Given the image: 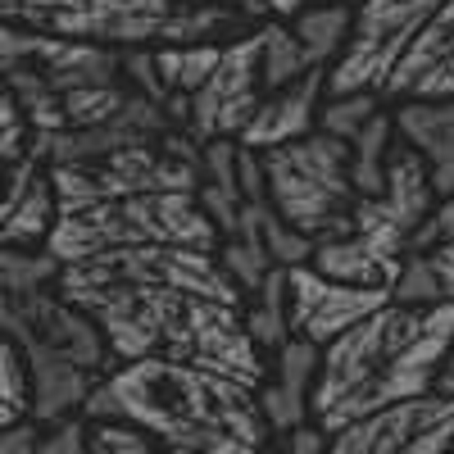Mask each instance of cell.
Masks as SVG:
<instances>
[{
	"instance_id": "cell-1",
	"label": "cell",
	"mask_w": 454,
	"mask_h": 454,
	"mask_svg": "<svg viewBox=\"0 0 454 454\" xmlns=\"http://www.w3.org/2000/svg\"><path fill=\"white\" fill-rule=\"evenodd\" d=\"M82 413L87 419H132L164 450L241 454L269 441L254 387L164 355L109 364Z\"/></svg>"
},
{
	"instance_id": "cell-2",
	"label": "cell",
	"mask_w": 454,
	"mask_h": 454,
	"mask_svg": "<svg viewBox=\"0 0 454 454\" xmlns=\"http://www.w3.org/2000/svg\"><path fill=\"white\" fill-rule=\"evenodd\" d=\"M454 340V300L404 305L387 300L368 318L332 336L309 391L314 423L332 436L391 400L432 391Z\"/></svg>"
},
{
	"instance_id": "cell-3",
	"label": "cell",
	"mask_w": 454,
	"mask_h": 454,
	"mask_svg": "<svg viewBox=\"0 0 454 454\" xmlns=\"http://www.w3.org/2000/svg\"><path fill=\"white\" fill-rule=\"evenodd\" d=\"M82 309L100 323L114 359L164 355L237 377L246 387L269 377V355L254 346L232 300L182 286H119L82 300Z\"/></svg>"
},
{
	"instance_id": "cell-4",
	"label": "cell",
	"mask_w": 454,
	"mask_h": 454,
	"mask_svg": "<svg viewBox=\"0 0 454 454\" xmlns=\"http://www.w3.org/2000/svg\"><path fill=\"white\" fill-rule=\"evenodd\" d=\"M0 78L14 91L32 137L59 132L73 91L123 82V51L0 19Z\"/></svg>"
},
{
	"instance_id": "cell-5",
	"label": "cell",
	"mask_w": 454,
	"mask_h": 454,
	"mask_svg": "<svg viewBox=\"0 0 454 454\" xmlns=\"http://www.w3.org/2000/svg\"><path fill=\"white\" fill-rule=\"evenodd\" d=\"M145 241L218 250V227L200 209L196 192H137V196H109L82 209H59L46 232V250L59 263L87 259L109 246H145Z\"/></svg>"
},
{
	"instance_id": "cell-6",
	"label": "cell",
	"mask_w": 454,
	"mask_h": 454,
	"mask_svg": "<svg viewBox=\"0 0 454 454\" xmlns=\"http://www.w3.org/2000/svg\"><path fill=\"white\" fill-rule=\"evenodd\" d=\"M269 205L300 227L305 237H340L350 232L355 209V182H350V141H340L323 128H309L305 137L259 150Z\"/></svg>"
},
{
	"instance_id": "cell-7",
	"label": "cell",
	"mask_w": 454,
	"mask_h": 454,
	"mask_svg": "<svg viewBox=\"0 0 454 454\" xmlns=\"http://www.w3.org/2000/svg\"><path fill=\"white\" fill-rule=\"evenodd\" d=\"M46 173L59 209H82L109 196H137V192H196L200 141H192L182 128H168L160 141H132L100 160L46 164Z\"/></svg>"
},
{
	"instance_id": "cell-8",
	"label": "cell",
	"mask_w": 454,
	"mask_h": 454,
	"mask_svg": "<svg viewBox=\"0 0 454 454\" xmlns=\"http://www.w3.org/2000/svg\"><path fill=\"white\" fill-rule=\"evenodd\" d=\"M0 332H10L27 359H73L100 372L119 364L109 355L100 323L82 305H73L59 286H36V291L0 286Z\"/></svg>"
},
{
	"instance_id": "cell-9",
	"label": "cell",
	"mask_w": 454,
	"mask_h": 454,
	"mask_svg": "<svg viewBox=\"0 0 454 454\" xmlns=\"http://www.w3.org/2000/svg\"><path fill=\"white\" fill-rule=\"evenodd\" d=\"M441 0H355L350 36L327 68V91H387L400 55Z\"/></svg>"
},
{
	"instance_id": "cell-10",
	"label": "cell",
	"mask_w": 454,
	"mask_h": 454,
	"mask_svg": "<svg viewBox=\"0 0 454 454\" xmlns=\"http://www.w3.org/2000/svg\"><path fill=\"white\" fill-rule=\"evenodd\" d=\"M173 0H0V19L114 51L155 46Z\"/></svg>"
},
{
	"instance_id": "cell-11",
	"label": "cell",
	"mask_w": 454,
	"mask_h": 454,
	"mask_svg": "<svg viewBox=\"0 0 454 454\" xmlns=\"http://www.w3.org/2000/svg\"><path fill=\"white\" fill-rule=\"evenodd\" d=\"M436 205V186L432 173L423 164V155L409 141H391L387 150V168H382V186L372 196H355L350 209V232H359L372 250H382L387 259H404L413 227L427 218V209Z\"/></svg>"
},
{
	"instance_id": "cell-12",
	"label": "cell",
	"mask_w": 454,
	"mask_h": 454,
	"mask_svg": "<svg viewBox=\"0 0 454 454\" xmlns=\"http://www.w3.org/2000/svg\"><path fill=\"white\" fill-rule=\"evenodd\" d=\"M327 450L340 454H441L454 450V391H419L336 427Z\"/></svg>"
},
{
	"instance_id": "cell-13",
	"label": "cell",
	"mask_w": 454,
	"mask_h": 454,
	"mask_svg": "<svg viewBox=\"0 0 454 454\" xmlns=\"http://www.w3.org/2000/svg\"><path fill=\"white\" fill-rule=\"evenodd\" d=\"M263 100V82H259V36L254 27L223 42L218 64L209 68V78L186 96V119L182 132L192 141H218V137H241V128L250 123L254 105Z\"/></svg>"
},
{
	"instance_id": "cell-14",
	"label": "cell",
	"mask_w": 454,
	"mask_h": 454,
	"mask_svg": "<svg viewBox=\"0 0 454 454\" xmlns=\"http://www.w3.org/2000/svg\"><path fill=\"white\" fill-rule=\"evenodd\" d=\"M387 300H391V291L336 282V278L318 273L314 263H291V269H286V314H291V332H295V336H309L314 346H327L332 336H340L346 327H355V323L368 318L377 305H387Z\"/></svg>"
},
{
	"instance_id": "cell-15",
	"label": "cell",
	"mask_w": 454,
	"mask_h": 454,
	"mask_svg": "<svg viewBox=\"0 0 454 454\" xmlns=\"http://www.w3.org/2000/svg\"><path fill=\"white\" fill-rule=\"evenodd\" d=\"M168 128H177L168 119V109L160 100H150L145 91H132L123 100L119 114H109L96 128H59V132H36L27 141V150L46 164H78V160H100L119 145L132 141H160Z\"/></svg>"
},
{
	"instance_id": "cell-16",
	"label": "cell",
	"mask_w": 454,
	"mask_h": 454,
	"mask_svg": "<svg viewBox=\"0 0 454 454\" xmlns=\"http://www.w3.org/2000/svg\"><path fill=\"white\" fill-rule=\"evenodd\" d=\"M382 96H454V0H441L427 14V23L419 27V36L409 42L395 73L387 78Z\"/></svg>"
},
{
	"instance_id": "cell-17",
	"label": "cell",
	"mask_w": 454,
	"mask_h": 454,
	"mask_svg": "<svg viewBox=\"0 0 454 454\" xmlns=\"http://www.w3.org/2000/svg\"><path fill=\"white\" fill-rule=\"evenodd\" d=\"M327 96V68H309L300 73L295 82L278 87V91H263V100L254 105L250 123L241 128V145L250 150H269L282 141L305 137L309 128H318V105Z\"/></svg>"
},
{
	"instance_id": "cell-18",
	"label": "cell",
	"mask_w": 454,
	"mask_h": 454,
	"mask_svg": "<svg viewBox=\"0 0 454 454\" xmlns=\"http://www.w3.org/2000/svg\"><path fill=\"white\" fill-rule=\"evenodd\" d=\"M395 137L423 155L436 196H454V96H404L391 109Z\"/></svg>"
},
{
	"instance_id": "cell-19",
	"label": "cell",
	"mask_w": 454,
	"mask_h": 454,
	"mask_svg": "<svg viewBox=\"0 0 454 454\" xmlns=\"http://www.w3.org/2000/svg\"><path fill=\"white\" fill-rule=\"evenodd\" d=\"M32 372V423H55L64 413H82L87 395L100 382V368L73 364V359H27Z\"/></svg>"
},
{
	"instance_id": "cell-20",
	"label": "cell",
	"mask_w": 454,
	"mask_h": 454,
	"mask_svg": "<svg viewBox=\"0 0 454 454\" xmlns=\"http://www.w3.org/2000/svg\"><path fill=\"white\" fill-rule=\"evenodd\" d=\"M309 263H314L318 273L336 278V282L382 286V291H391V282H395V273H400V259H387L382 250H372L359 232H340V237L314 241Z\"/></svg>"
},
{
	"instance_id": "cell-21",
	"label": "cell",
	"mask_w": 454,
	"mask_h": 454,
	"mask_svg": "<svg viewBox=\"0 0 454 454\" xmlns=\"http://www.w3.org/2000/svg\"><path fill=\"white\" fill-rule=\"evenodd\" d=\"M237 145L232 137H218L200 145V186H196V200L200 209L214 218L218 237H227L237 227L241 214V182H237Z\"/></svg>"
},
{
	"instance_id": "cell-22",
	"label": "cell",
	"mask_w": 454,
	"mask_h": 454,
	"mask_svg": "<svg viewBox=\"0 0 454 454\" xmlns=\"http://www.w3.org/2000/svg\"><path fill=\"white\" fill-rule=\"evenodd\" d=\"M350 19H355L350 0H314V5L291 14V27H295L300 46H305V59L314 68H332V59L346 51Z\"/></svg>"
},
{
	"instance_id": "cell-23",
	"label": "cell",
	"mask_w": 454,
	"mask_h": 454,
	"mask_svg": "<svg viewBox=\"0 0 454 454\" xmlns=\"http://www.w3.org/2000/svg\"><path fill=\"white\" fill-rule=\"evenodd\" d=\"M246 19L250 14H241L232 5H214V0H173L160 42H173V46H186V42H232V36L250 32Z\"/></svg>"
},
{
	"instance_id": "cell-24",
	"label": "cell",
	"mask_w": 454,
	"mask_h": 454,
	"mask_svg": "<svg viewBox=\"0 0 454 454\" xmlns=\"http://www.w3.org/2000/svg\"><path fill=\"white\" fill-rule=\"evenodd\" d=\"M241 318L246 332L254 336V346L263 355H273L282 340L291 336V314H286V269H273L259 278V286H250L241 295Z\"/></svg>"
},
{
	"instance_id": "cell-25",
	"label": "cell",
	"mask_w": 454,
	"mask_h": 454,
	"mask_svg": "<svg viewBox=\"0 0 454 454\" xmlns=\"http://www.w3.org/2000/svg\"><path fill=\"white\" fill-rule=\"evenodd\" d=\"M254 36H259V82H263V91H278V87L295 82L300 73L314 68L305 59V46H300L291 19L263 14V23L254 27Z\"/></svg>"
},
{
	"instance_id": "cell-26",
	"label": "cell",
	"mask_w": 454,
	"mask_h": 454,
	"mask_svg": "<svg viewBox=\"0 0 454 454\" xmlns=\"http://www.w3.org/2000/svg\"><path fill=\"white\" fill-rule=\"evenodd\" d=\"M218 51H223V42H186V46L155 42L150 59H155V73L168 96H192L209 78V68L218 64Z\"/></svg>"
},
{
	"instance_id": "cell-27",
	"label": "cell",
	"mask_w": 454,
	"mask_h": 454,
	"mask_svg": "<svg viewBox=\"0 0 454 454\" xmlns=\"http://www.w3.org/2000/svg\"><path fill=\"white\" fill-rule=\"evenodd\" d=\"M391 141H395V123H391V109L387 105L350 137V182H355L359 196H372L377 186H382V168H387Z\"/></svg>"
},
{
	"instance_id": "cell-28",
	"label": "cell",
	"mask_w": 454,
	"mask_h": 454,
	"mask_svg": "<svg viewBox=\"0 0 454 454\" xmlns=\"http://www.w3.org/2000/svg\"><path fill=\"white\" fill-rule=\"evenodd\" d=\"M32 419V372H27V355L23 346L0 332V427Z\"/></svg>"
},
{
	"instance_id": "cell-29",
	"label": "cell",
	"mask_w": 454,
	"mask_h": 454,
	"mask_svg": "<svg viewBox=\"0 0 454 454\" xmlns=\"http://www.w3.org/2000/svg\"><path fill=\"white\" fill-rule=\"evenodd\" d=\"M64 263L46 246H0V286L5 291H36L55 286Z\"/></svg>"
},
{
	"instance_id": "cell-30",
	"label": "cell",
	"mask_w": 454,
	"mask_h": 454,
	"mask_svg": "<svg viewBox=\"0 0 454 454\" xmlns=\"http://www.w3.org/2000/svg\"><path fill=\"white\" fill-rule=\"evenodd\" d=\"M377 109H382V96L377 91H327L323 105H318V128L340 137V141H350Z\"/></svg>"
},
{
	"instance_id": "cell-31",
	"label": "cell",
	"mask_w": 454,
	"mask_h": 454,
	"mask_svg": "<svg viewBox=\"0 0 454 454\" xmlns=\"http://www.w3.org/2000/svg\"><path fill=\"white\" fill-rule=\"evenodd\" d=\"M318 359H323V346H314L309 336H286L282 346L273 350V382H282L286 391L305 395L314 391V377H318Z\"/></svg>"
},
{
	"instance_id": "cell-32",
	"label": "cell",
	"mask_w": 454,
	"mask_h": 454,
	"mask_svg": "<svg viewBox=\"0 0 454 454\" xmlns=\"http://www.w3.org/2000/svg\"><path fill=\"white\" fill-rule=\"evenodd\" d=\"M218 263H223V273L232 278V286L246 295L250 286H259V278L273 269V259H269V250H263V241L259 237H218Z\"/></svg>"
},
{
	"instance_id": "cell-33",
	"label": "cell",
	"mask_w": 454,
	"mask_h": 454,
	"mask_svg": "<svg viewBox=\"0 0 454 454\" xmlns=\"http://www.w3.org/2000/svg\"><path fill=\"white\" fill-rule=\"evenodd\" d=\"M259 241H263V250H269V259L278 263V269L309 263V254H314V237H305L300 227H291L273 205L263 209V218H259Z\"/></svg>"
},
{
	"instance_id": "cell-34",
	"label": "cell",
	"mask_w": 454,
	"mask_h": 454,
	"mask_svg": "<svg viewBox=\"0 0 454 454\" xmlns=\"http://www.w3.org/2000/svg\"><path fill=\"white\" fill-rule=\"evenodd\" d=\"M254 400H259V413H263V427H269V436H282L286 427L314 419L309 413V400L286 391L282 382H273V377H263V382L254 387Z\"/></svg>"
},
{
	"instance_id": "cell-35",
	"label": "cell",
	"mask_w": 454,
	"mask_h": 454,
	"mask_svg": "<svg viewBox=\"0 0 454 454\" xmlns=\"http://www.w3.org/2000/svg\"><path fill=\"white\" fill-rule=\"evenodd\" d=\"M160 441L145 427H137L132 419H87V450L100 454H145Z\"/></svg>"
},
{
	"instance_id": "cell-36",
	"label": "cell",
	"mask_w": 454,
	"mask_h": 454,
	"mask_svg": "<svg viewBox=\"0 0 454 454\" xmlns=\"http://www.w3.org/2000/svg\"><path fill=\"white\" fill-rule=\"evenodd\" d=\"M27 141H32V128L23 119L14 91L5 87V78H0V160H23Z\"/></svg>"
},
{
	"instance_id": "cell-37",
	"label": "cell",
	"mask_w": 454,
	"mask_h": 454,
	"mask_svg": "<svg viewBox=\"0 0 454 454\" xmlns=\"http://www.w3.org/2000/svg\"><path fill=\"white\" fill-rule=\"evenodd\" d=\"M36 450L46 454H78L87 450V413H64L55 423H42L36 432Z\"/></svg>"
},
{
	"instance_id": "cell-38",
	"label": "cell",
	"mask_w": 454,
	"mask_h": 454,
	"mask_svg": "<svg viewBox=\"0 0 454 454\" xmlns=\"http://www.w3.org/2000/svg\"><path fill=\"white\" fill-rule=\"evenodd\" d=\"M286 450H300V454H318V450H327V432L314 423V419H305V423H295V427H286L282 436H278Z\"/></svg>"
},
{
	"instance_id": "cell-39",
	"label": "cell",
	"mask_w": 454,
	"mask_h": 454,
	"mask_svg": "<svg viewBox=\"0 0 454 454\" xmlns=\"http://www.w3.org/2000/svg\"><path fill=\"white\" fill-rule=\"evenodd\" d=\"M36 432H42V427H36L32 419L0 427V454H23V450H36Z\"/></svg>"
},
{
	"instance_id": "cell-40",
	"label": "cell",
	"mask_w": 454,
	"mask_h": 454,
	"mask_svg": "<svg viewBox=\"0 0 454 454\" xmlns=\"http://www.w3.org/2000/svg\"><path fill=\"white\" fill-rule=\"evenodd\" d=\"M305 5H314V0H263V10L278 14V19H291L295 10H305ZM350 5H355V0H350Z\"/></svg>"
},
{
	"instance_id": "cell-41",
	"label": "cell",
	"mask_w": 454,
	"mask_h": 454,
	"mask_svg": "<svg viewBox=\"0 0 454 454\" xmlns=\"http://www.w3.org/2000/svg\"><path fill=\"white\" fill-rule=\"evenodd\" d=\"M214 5H232V10H241V14H269V10H263V0H214Z\"/></svg>"
},
{
	"instance_id": "cell-42",
	"label": "cell",
	"mask_w": 454,
	"mask_h": 454,
	"mask_svg": "<svg viewBox=\"0 0 454 454\" xmlns=\"http://www.w3.org/2000/svg\"><path fill=\"white\" fill-rule=\"evenodd\" d=\"M436 387H441V391H454V340H450V355H445V368H441V377H436Z\"/></svg>"
},
{
	"instance_id": "cell-43",
	"label": "cell",
	"mask_w": 454,
	"mask_h": 454,
	"mask_svg": "<svg viewBox=\"0 0 454 454\" xmlns=\"http://www.w3.org/2000/svg\"><path fill=\"white\" fill-rule=\"evenodd\" d=\"M5 168H10V160H0V186H5Z\"/></svg>"
}]
</instances>
